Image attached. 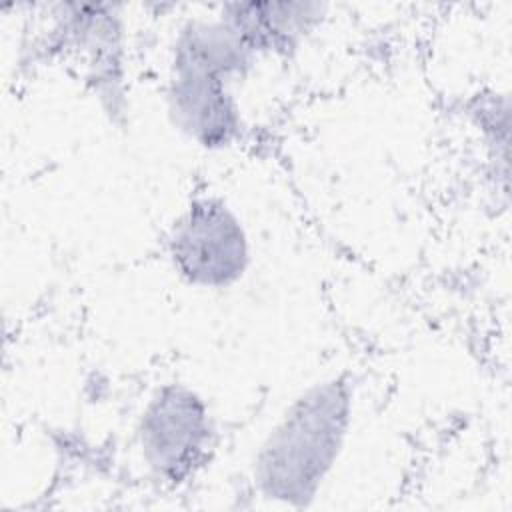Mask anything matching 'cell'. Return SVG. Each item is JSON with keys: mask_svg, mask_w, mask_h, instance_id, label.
Here are the masks:
<instances>
[{"mask_svg": "<svg viewBox=\"0 0 512 512\" xmlns=\"http://www.w3.org/2000/svg\"><path fill=\"white\" fill-rule=\"evenodd\" d=\"M204 440L202 404L186 390L170 388L158 394L142 420V444L152 462L166 470L186 468Z\"/></svg>", "mask_w": 512, "mask_h": 512, "instance_id": "cell-3", "label": "cell"}, {"mask_svg": "<svg viewBox=\"0 0 512 512\" xmlns=\"http://www.w3.org/2000/svg\"><path fill=\"white\" fill-rule=\"evenodd\" d=\"M348 422L340 386L322 384L302 394L270 434L260 470L282 494H306L334 460Z\"/></svg>", "mask_w": 512, "mask_h": 512, "instance_id": "cell-1", "label": "cell"}, {"mask_svg": "<svg viewBox=\"0 0 512 512\" xmlns=\"http://www.w3.org/2000/svg\"><path fill=\"white\" fill-rule=\"evenodd\" d=\"M172 258L190 282L222 286L236 280L248 258L240 222L224 204H192L174 228Z\"/></svg>", "mask_w": 512, "mask_h": 512, "instance_id": "cell-2", "label": "cell"}]
</instances>
